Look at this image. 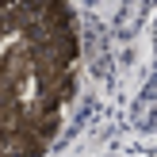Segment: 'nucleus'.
<instances>
[{
	"label": "nucleus",
	"mask_w": 157,
	"mask_h": 157,
	"mask_svg": "<svg viewBox=\"0 0 157 157\" xmlns=\"http://www.w3.org/2000/svg\"><path fill=\"white\" fill-rule=\"evenodd\" d=\"M153 54H157V23H153Z\"/></svg>",
	"instance_id": "nucleus-4"
},
{
	"label": "nucleus",
	"mask_w": 157,
	"mask_h": 157,
	"mask_svg": "<svg viewBox=\"0 0 157 157\" xmlns=\"http://www.w3.org/2000/svg\"><path fill=\"white\" fill-rule=\"evenodd\" d=\"M65 0H0V157H42L73 96Z\"/></svg>",
	"instance_id": "nucleus-1"
},
{
	"label": "nucleus",
	"mask_w": 157,
	"mask_h": 157,
	"mask_svg": "<svg viewBox=\"0 0 157 157\" xmlns=\"http://www.w3.org/2000/svg\"><path fill=\"white\" fill-rule=\"evenodd\" d=\"M150 4L153 0H123L119 4V15H115V35L119 38H134L142 19L150 15Z\"/></svg>",
	"instance_id": "nucleus-2"
},
{
	"label": "nucleus",
	"mask_w": 157,
	"mask_h": 157,
	"mask_svg": "<svg viewBox=\"0 0 157 157\" xmlns=\"http://www.w3.org/2000/svg\"><path fill=\"white\" fill-rule=\"evenodd\" d=\"M88 65H92V73H100V77H107V69H111L107 38H104V31H100V23H92V19H88Z\"/></svg>",
	"instance_id": "nucleus-3"
}]
</instances>
